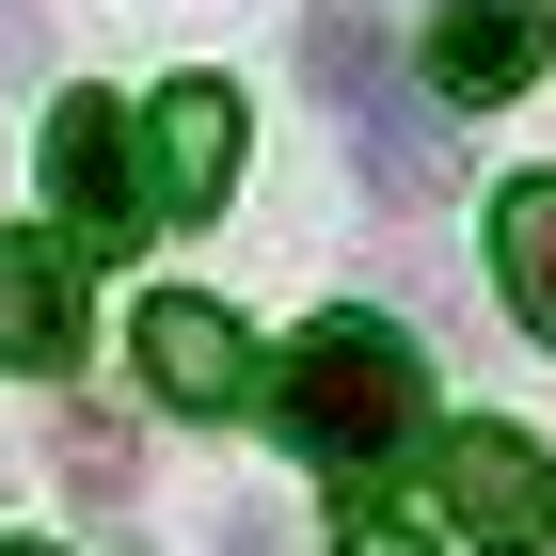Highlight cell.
Returning <instances> with one entry per match:
<instances>
[{"label": "cell", "instance_id": "13", "mask_svg": "<svg viewBox=\"0 0 556 556\" xmlns=\"http://www.w3.org/2000/svg\"><path fill=\"white\" fill-rule=\"evenodd\" d=\"M223 556H270V541H255V525H239V541H223Z\"/></svg>", "mask_w": 556, "mask_h": 556}, {"label": "cell", "instance_id": "5", "mask_svg": "<svg viewBox=\"0 0 556 556\" xmlns=\"http://www.w3.org/2000/svg\"><path fill=\"white\" fill-rule=\"evenodd\" d=\"M143 382H160V414H239V397H270V366L207 287H160L143 302Z\"/></svg>", "mask_w": 556, "mask_h": 556}, {"label": "cell", "instance_id": "10", "mask_svg": "<svg viewBox=\"0 0 556 556\" xmlns=\"http://www.w3.org/2000/svg\"><path fill=\"white\" fill-rule=\"evenodd\" d=\"M64 477H80V493H128V477H143V445H128L112 414H64Z\"/></svg>", "mask_w": 556, "mask_h": 556}, {"label": "cell", "instance_id": "1", "mask_svg": "<svg viewBox=\"0 0 556 556\" xmlns=\"http://www.w3.org/2000/svg\"><path fill=\"white\" fill-rule=\"evenodd\" d=\"M270 429H287L318 477H382L397 445L429 429V366L397 318H318V334H287V366H270Z\"/></svg>", "mask_w": 556, "mask_h": 556}, {"label": "cell", "instance_id": "12", "mask_svg": "<svg viewBox=\"0 0 556 556\" xmlns=\"http://www.w3.org/2000/svg\"><path fill=\"white\" fill-rule=\"evenodd\" d=\"M0 80H33V0H0Z\"/></svg>", "mask_w": 556, "mask_h": 556}, {"label": "cell", "instance_id": "9", "mask_svg": "<svg viewBox=\"0 0 556 556\" xmlns=\"http://www.w3.org/2000/svg\"><path fill=\"white\" fill-rule=\"evenodd\" d=\"M493 287H509V318L556 350V175H509V191H493Z\"/></svg>", "mask_w": 556, "mask_h": 556}, {"label": "cell", "instance_id": "11", "mask_svg": "<svg viewBox=\"0 0 556 556\" xmlns=\"http://www.w3.org/2000/svg\"><path fill=\"white\" fill-rule=\"evenodd\" d=\"M334 556H445V541H429V525H397V509H350Z\"/></svg>", "mask_w": 556, "mask_h": 556}, {"label": "cell", "instance_id": "6", "mask_svg": "<svg viewBox=\"0 0 556 556\" xmlns=\"http://www.w3.org/2000/svg\"><path fill=\"white\" fill-rule=\"evenodd\" d=\"M541 48H556L541 0H445V16H429V96H445V112H493V96L541 80Z\"/></svg>", "mask_w": 556, "mask_h": 556}, {"label": "cell", "instance_id": "4", "mask_svg": "<svg viewBox=\"0 0 556 556\" xmlns=\"http://www.w3.org/2000/svg\"><path fill=\"white\" fill-rule=\"evenodd\" d=\"M445 525H462L477 556H541L556 541V462L525 445V429H445Z\"/></svg>", "mask_w": 556, "mask_h": 556}, {"label": "cell", "instance_id": "14", "mask_svg": "<svg viewBox=\"0 0 556 556\" xmlns=\"http://www.w3.org/2000/svg\"><path fill=\"white\" fill-rule=\"evenodd\" d=\"M0 556H48V541H0Z\"/></svg>", "mask_w": 556, "mask_h": 556}, {"label": "cell", "instance_id": "2", "mask_svg": "<svg viewBox=\"0 0 556 556\" xmlns=\"http://www.w3.org/2000/svg\"><path fill=\"white\" fill-rule=\"evenodd\" d=\"M302 80L334 96V128H350V160H366V191H382V207H429V191L462 175V160H445V96L397 64L382 16L318 0V16H302Z\"/></svg>", "mask_w": 556, "mask_h": 556}, {"label": "cell", "instance_id": "7", "mask_svg": "<svg viewBox=\"0 0 556 556\" xmlns=\"http://www.w3.org/2000/svg\"><path fill=\"white\" fill-rule=\"evenodd\" d=\"M143 175H160L175 223L223 207V191H239V96H223V80H175L160 112H143Z\"/></svg>", "mask_w": 556, "mask_h": 556}, {"label": "cell", "instance_id": "8", "mask_svg": "<svg viewBox=\"0 0 556 556\" xmlns=\"http://www.w3.org/2000/svg\"><path fill=\"white\" fill-rule=\"evenodd\" d=\"M64 350H80V255L0 239V366H64Z\"/></svg>", "mask_w": 556, "mask_h": 556}, {"label": "cell", "instance_id": "3", "mask_svg": "<svg viewBox=\"0 0 556 556\" xmlns=\"http://www.w3.org/2000/svg\"><path fill=\"white\" fill-rule=\"evenodd\" d=\"M143 223H160L143 128L112 112V96H64V112H48V239H64V255H128Z\"/></svg>", "mask_w": 556, "mask_h": 556}]
</instances>
